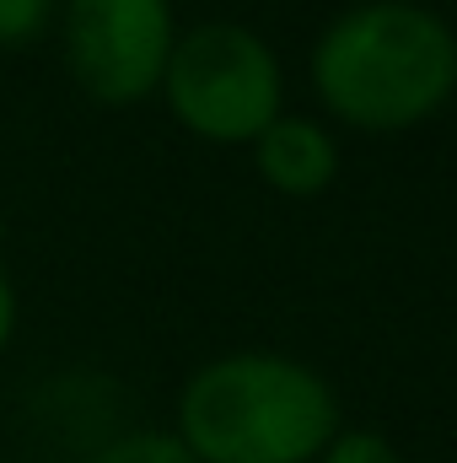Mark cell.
Returning a JSON list of instances; mask_svg holds the SVG:
<instances>
[{
	"label": "cell",
	"instance_id": "obj_1",
	"mask_svg": "<svg viewBox=\"0 0 457 463\" xmlns=\"http://www.w3.org/2000/svg\"><path fill=\"white\" fill-rule=\"evenodd\" d=\"M318 103L350 129L393 135L436 118L457 92V33L420 0L340 11L312 49Z\"/></svg>",
	"mask_w": 457,
	"mask_h": 463
},
{
	"label": "cell",
	"instance_id": "obj_2",
	"mask_svg": "<svg viewBox=\"0 0 457 463\" xmlns=\"http://www.w3.org/2000/svg\"><path fill=\"white\" fill-rule=\"evenodd\" d=\"M340 431L334 388L280 350L216 355L178 399V442L200 463H318Z\"/></svg>",
	"mask_w": 457,
	"mask_h": 463
},
{
	"label": "cell",
	"instance_id": "obj_3",
	"mask_svg": "<svg viewBox=\"0 0 457 463\" xmlns=\"http://www.w3.org/2000/svg\"><path fill=\"white\" fill-rule=\"evenodd\" d=\"M162 98L173 118L216 146H253L285 114V76L275 49L242 22H200L178 33Z\"/></svg>",
	"mask_w": 457,
	"mask_h": 463
},
{
	"label": "cell",
	"instance_id": "obj_4",
	"mask_svg": "<svg viewBox=\"0 0 457 463\" xmlns=\"http://www.w3.org/2000/svg\"><path fill=\"white\" fill-rule=\"evenodd\" d=\"M173 43V0H65V65L103 109L162 92Z\"/></svg>",
	"mask_w": 457,
	"mask_h": 463
},
{
	"label": "cell",
	"instance_id": "obj_5",
	"mask_svg": "<svg viewBox=\"0 0 457 463\" xmlns=\"http://www.w3.org/2000/svg\"><path fill=\"white\" fill-rule=\"evenodd\" d=\"M253 167L258 178L285 194V200H318L340 178V146L318 118L280 114L258 140H253Z\"/></svg>",
	"mask_w": 457,
	"mask_h": 463
},
{
	"label": "cell",
	"instance_id": "obj_6",
	"mask_svg": "<svg viewBox=\"0 0 457 463\" xmlns=\"http://www.w3.org/2000/svg\"><path fill=\"white\" fill-rule=\"evenodd\" d=\"M92 463H200V458L178 442V431H129V437L103 442Z\"/></svg>",
	"mask_w": 457,
	"mask_h": 463
},
{
	"label": "cell",
	"instance_id": "obj_7",
	"mask_svg": "<svg viewBox=\"0 0 457 463\" xmlns=\"http://www.w3.org/2000/svg\"><path fill=\"white\" fill-rule=\"evenodd\" d=\"M318 463H404V453H398L382 431L350 426V431H340V437L323 448V458H318Z\"/></svg>",
	"mask_w": 457,
	"mask_h": 463
},
{
	"label": "cell",
	"instance_id": "obj_8",
	"mask_svg": "<svg viewBox=\"0 0 457 463\" xmlns=\"http://www.w3.org/2000/svg\"><path fill=\"white\" fill-rule=\"evenodd\" d=\"M49 22V0H0V43H27Z\"/></svg>",
	"mask_w": 457,
	"mask_h": 463
},
{
	"label": "cell",
	"instance_id": "obj_9",
	"mask_svg": "<svg viewBox=\"0 0 457 463\" xmlns=\"http://www.w3.org/2000/svg\"><path fill=\"white\" fill-rule=\"evenodd\" d=\"M11 329H16V291H11V275H5V264H0V350L11 340Z\"/></svg>",
	"mask_w": 457,
	"mask_h": 463
},
{
	"label": "cell",
	"instance_id": "obj_10",
	"mask_svg": "<svg viewBox=\"0 0 457 463\" xmlns=\"http://www.w3.org/2000/svg\"><path fill=\"white\" fill-rule=\"evenodd\" d=\"M0 232H5V227H0Z\"/></svg>",
	"mask_w": 457,
	"mask_h": 463
}]
</instances>
